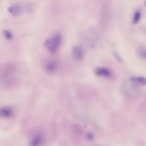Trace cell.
Instances as JSON below:
<instances>
[{
  "instance_id": "10",
  "label": "cell",
  "mask_w": 146,
  "mask_h": 146,
  "mask_svg": "<svg viewBox=\"0 0 146 146\" xmlns=\"http://www.w3.org/2000/svg\"><path fill=\"white\" fill-rule=\"evenodd\" d=\"M114 56L117 60L120 62H122L123 60L120 56L115 53H114Z\"/></svg>"
},
{
  "instance_id": "6",
  "label": "cell",
  "mask_w": 146,
  "mask_h": 146,
  "mask_svg": "<svg viewBox=\"0 0 146 146\" xmlns=\"http://www.w3.org/2000/svg\"><path fill=\"white\" fill-rule=\"evenodd\" d=\"M73 53L74 57L77 59H80L83 56V52L81 48L78 46H74L73 48Z\"/></svg>"
},
{
  "instance_id": "2",
  "label": "cell",
  "mask_w": 146,
  "mask_h": 146,
  "mask_svg": "<svg viewBox=\"0 0 146 146\" xmlns=\"http://www.w3.org/2000/svg\"><path fill=\"white\" fill-rule=\"evenodd\" d=\"M57 67V62L53 60H50L46 61L44 65V68L46 71L50 74L54 73L56 70Z\"/></svg>"
},
{
  "instance_id": "11",
  "label": "cell",
  "mask_w": 146,
  "mask_h": 146,
  "mask_svg": "<svg viewBox=\"0 0 146 146\" xmlns=\"http://www.w3.org/2000/svg\"><path fill=\"white\" fill-rule=\"evenodd\" d=\"M140 55L142 57L146 59V51H142L140 52Z\"/></svg>"
},
{
  "instance_id": "9",
  "label": "cell",
  "mask_w": 146,
  "mask_h": 146,
  "mask_svg": "<svg viewBox=\"0 0 146 146\" xmlns=\"http://www.w3.org/2000/svg\"><path fill=\"white\" fill-rule=\"evenodd\" d=\"M3 34L5 37L8 40H11L12 38V35L11 32L7 30H4Z\"/></svg>"
},
{
  "instance_id": "3",
  "label": "cell",
  "mask_w": 146,
  "mask_h": 146,
  "mask_svg": "<svg viewBox=\"0 0 146 146\" xmlns=\"http://www.w3.org/2000/svg\"><path fill=\"white\" fill-rule=\"evenodd\" d=\"M96 74L99 76L108 77L111 75L110 71L108 69L103 68H98L95 70Z\"/></svg>"
},
{
  "instance_id": "7",
  "label": "cell",
  "mask_w": 146,
  "mask_h": 146,
  "mask_svg": "<svg viewBox=\"0 0 146 146\" xmlns=\"http://www.w3.org/2000/svg\"><path fill=\"white\" fill-rule=\"evenodd\" d=\"M141 17V12L139 11H135L133 15V23L134 24H136L139 21Z\"/></svg>"
},
{
  "instance_id": "4",
  "label": "cell",
  "mask_w": 146,
  "mask_h": 146,
  "mask_svg": "<svg viewBox=\"0 0 146 146\" xmlns=\"http://www.w3.org/2000/svg\"><path fill=\"white\" fill-rule=\"evenodd\" d=\"M8 10L11 15L16 16L18 15L21 13V9L19 5H15L9 7Z\"/></svg>"
},
{
  "instance_id": "5",
  "label": "cell",
  "mask_w": 146,
  "mask_h": 146,
  "mask_svg": "<svg viewBox=\"0 0 146 146\" xmlns=\"http://www.w3.org/2000/svg\"><path fill=\"white\" fill-rule=\"evenodd\" d=\"M130 80L132 82L146 85V78L144 77L131 76L130 77Z\"/></svg>"
},
{
  "instance_id": "8",
  "label": "cell",
  "mask_w": 146,
  "mask_h": 146,
  "mask_svg": "<svg viewBox=\"0 0 146 146\" xmlns=\"http://www.w3.org/2000/svg\"><path fill=\"white\" fill-rule=\"evenodd\" d=\"M12 112L9 109L4 108L1 110V114L3 116L9 117L11 115Z\"/></svg>"
},
{
  "instance_id": "1",
  "label": "cell",
  "mask_w": 146,
  "mask_h": 146,
  "mask_svg": "<svg viewBox=\"0 0 146 146\" xmlns=\"http://www.w3.org/2000/svg\"><path fill=\"white\" fill-rule=\"evenodd\" d=\"M62 41L61 35L59 34H56L45 42L44 46L52 54H54L58 51Z\"/></svg>"
}]
</instances>
